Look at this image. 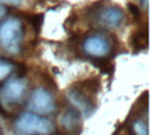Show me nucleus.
Masks as SVG:
<instances>
[{"instance_id": "obj_2", "label": "nucleus", "mask_w": 150, "mask_h": 135, "mask_svg": "<svg viewBox=\"0 0 150 135\" xmlns=\"http://www.w3.org/2000/svg\"><path fill=\"white\" fill-rule=\"evenodd\" d=\"M18 132L24 135H47L53 131V123L35 113H22L16 121Z\"/></svg>"}, {"instance_id": "obj_8", "label": "nucleus", "mask_w": 150, "mask_h": 135, "mask_svg": "<svg viewBox=\"0 0 150 135\" xmlns=\"http://www.w3.org/2000/svg\"><path fill=\"white\" fill-rule=\"evenodd\" d=\"M78 112L75 110V109H71L68 110L67 113L63 114V117H61V124L64 127V130L67 131H75L76 130V127L79 124V116H78Z\"/></svg>"}, {"instance_id": "obj_9", "label": "nucleus", "mask_w": 150, "mask_h": 135, "mask_svg": "<svg viewBox=\"0 0 150 135\" xmlns=\"http://www.w3.org/2000/svg\"><path fill=\"white\" fill-rule=\"evenodd\" d=\"M14 70H16V64L13 61L0 57V81L8 78L14 72Z\"/></svg>"}, {"instance_id": "obj_3", "label": "nucleus", "mask_w": 150, "mask_h": 135, "mask_svg": "<svg viewBox=\"0 0 150 135\" xmlns=\"http://www.w3.org/2000/svg\"><path fill=\"white\" fill-rule=\"evenodd\" d=\"M27 92V82L22 78H11L0 88V104L11 107L20 103Z\"/></svg>"}, {"instance_id": "obj_5", "label": "nucleus", "mask_w": 150, "mask_h": 135, "mask_svg": "<svg viewBox=\"0 0 150 135\" xmlns=\"http://www.w3.org/2000/svg\"><path fill=\"white\" fill-rule=\"evenodd\" d=\"M82 49L91 57H104L110 53L111 43L103 35H92V36H88L83 41Z\"/></svg>"}, {"instance_id": "obj_10", "label": "nucleus", "mask_w": 150, "mask_h": 135, "mask_svg": "<svg viewBox=\"0 0 150 135\" xmlns=\"http://www.w3.org/2000/svg\"><path fill=\"white\" fill-rule=\"evenodd\" d=\"M132 130H134V135H149L147 125L142 120H136L132 124Z\"/></svg>"}, {"instance_id": "obj_4", "label": "nucleus", "mask_w": 150, "mask_h": 135, "mask_svg": "<svg viewBox=\"0 0 150 135\" xmlns=\"http://www.w3.org/2000/svg\"><path fill=\"white\" fill-rule=\"evenodd\" d=\"M28 107L31 110V113L35 114H50L56 110V103L52 96V93L46 91L45 88H36L31 93Z\"/></svg>"}, {"instance_id": "obj_6", "label": "nucleus", "mask_w": 150, "mask_h": 135, "mask_svg": "<svg viewBox=\"0 0 150 135\" xmlns=\"http://www.w3.org/2000/svg\"><path fill=\"white\" fill-rule=\"evenodd\" d=\"M97 20L103 27L107 28H118L124 21V13L121 9H118L115 6L104 7L99 11Z\"/></svg>"}, {"instance_id": "obj_14", "label": "nucleus", "mask_w": 150, "mask_h": 135, "mask_svg": "<svg viewBox=\"0 0 150 135\" xmlns=\"http://www.w3.org/2000/svg\"><path fill=\"white\" fill-rule=\"evenodd\" d=\"M145 1H146V4H147V1H149V0H145Z\"/></svg>"}, {"instance_id": "obj_1", "label": "nucleus", "mask_w": 150, "mask_h": 135, "mask_svg": "<svg viewBox=\"0 0 150 135\" xmlns=\"http://www.w3.org/2000/svg\"><path fill=\"white\" fill-rule=\"evenodd\" d=\"M24 27L20 18L10 17L0 25V45L8 52L17 54L21 50Z\"/></svg>"}, {"instance_id": "obj_13", "label": "nucleus", "mask_w": 150, "mask_h": 135, "mask_svg": "<svg viewBox=\"0 0 150 135\" xmlns=\"http://www.w3.org/2000/svg\"><path fill=\"white\" fill-rule=\"evenodd\" d=\"M0 135H3V132H1V130H0Z\"/></svg>"}, {"instance_id": "obj_11", "label": "nucleus", "mask_w": 150, "mask_h": 135, "mask_svg": "<svg viewBox=\"0 0 150 135\" xmlns=\"http://www.w3.org/2000/svg\"><path fill=\"white\" fill-rule=\"evenodd\" d=\"M6 11H7V9H6L3 4H0V20L6 16Z\"/></svg>"}, {"instance_id": "obj_12", "label": "nucleus", "mask_w": 150, "mask_h": 135, "mask_svg": "<svg viewBox=\"0 0 150 135\" xmlns=\"http://www.w3.org/2000/svg\"><path fill=\"white\" fill-rule=\"evenodd\" d=\"M1 1H6V3H11V4H20V1L21 0H0V3Z\"/></svg>"}, {"instance_id": "obj_7", "label": "nucleus", "mask_w": 150, "mask_h": 135, "mask_svg": "<svg viewBox=\"0 0 150 135\" xmlns=\"http://www.w3.org/2000/svg\"><path fill=\"white\" fill-rule=\"evenodd\" d=\"M68 97H70L71 103L75 106V110L76 112H81L85 116H89V114L93 112V106H92V102L88 99V96H85L82 92L79 91H70L68 92Z\"/></svg>"}]
</instances>
